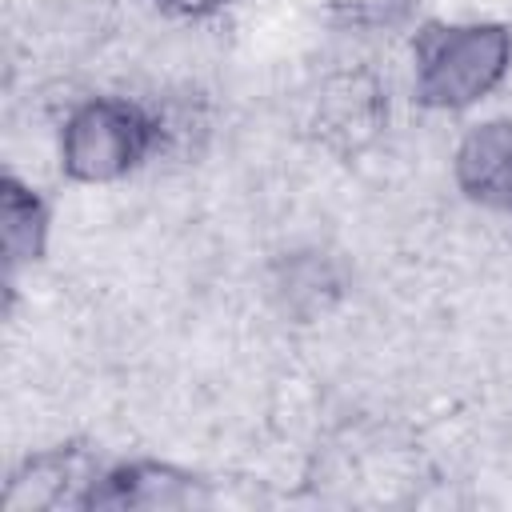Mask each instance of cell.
<instances>
[{
  "instance_id": "cell-4",
  "label": "cell",
  "mask_w": 512,
  "mask_h": 512,
  "mask_svg": "<svg viewBox=\"0 0 512 512\" xmlns=\"http://www.w3.org/2000/svg\"><path fill=\"white\" fill-rule=\"evenodd\" d=\"M100 468L92 464L88 448L76 444H56L44 452H32L4 484L0 504L8 512H28V508H56V504H84L92 480Z\"/></svg>"
},
{
  "instance_id": "cell-7",
  "label": "cell",
  "mask_w": 512,
  "mask_h": 512,
  "mask_svg": "<svg viewBox=\"0 0 512 512\" xmlns=\"http://www.w3.org/2000/svg\"><path fill=\"white\" fill-rule=\"evenodd\" d=\"M228 4L232 0H156V8L164 16H176V20H204V16H216Z\"/></svg>"
},
{
  "instance_id": "cell-1",
  "label": "cell",
  "mask_w": 512,
  "mask_h": 512,
  "mask_svg": "<svg viewBox=\"0 0 512 512\" xmlns=\"http://www.w3.org/2000/svg\"><path fill=\"white\" fill-rule=\"evenodd\" d=\"M512 32L496 20H436L412 44V96L432 112H464L504 84Z\"/></svg>"
},
{
  "instance_id": "cell-3",
  "label": "cell",
  "mask_w": 512,
  "mask_h": 512,
  "mask_svg": "<svg viewBox=\"0 0 512 512\" xmlns=\"http://www.w3.org/2000/svg\"><path fill=\"white\" fill-rule=\"evenodd\" d=\"M204 504V480L168 460H124L100 468L80 508H192Z\"/></svg>"
},
{
  "instance_id": "cell-5",
  "label": "cell",
  "mask_w": 512,
  "mask_h": 512,
  "mask_svg": "<svg viewBox=\"0 0 512 512\" xmlns=\"http://www.w3.org/2000/svg\"><path fill=\"white\" fill-rule=\"evenodd\" d=\"M456 188L492 212H512V116L472 124L452 156Z\"/></svg>"
},
{
  "instance_id": "cell-6",
  "label": "cell",
  "mask_w": 512,
  "mask_h": 512,
  "mask_svg": "<svg viewBox=\"0 0 512 512\" xmlns=\"http://www.w3.org/2000/svg\"><path fill=\"white\" fill-rule=\"evenodd\" d=\"M48 224H52V212H48L44 196L32 184H24L20 176L8 172L0 180V236H4V268H8V276L44 256Z\"/></svg>"
},
{
  "instance_id": "cell-2",
  "label": "cell",
  "mask_w": 512,
  "mask_h": 512,
  "mask_svg": "<svg viewBox=\"0 0 512 512\" xmlns=\"http://www.w3.org/2000/svg\"><path fill=\"white\" fill-rule=\"evenodd\" d=\"M160 140L156 120L124 96H88L60 128V168L76 184H112L136 172Z\"/></svg>"
}]
</instances>
